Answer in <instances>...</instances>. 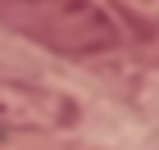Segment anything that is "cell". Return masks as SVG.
<instances>
[{"mask_svg":"<svg viewBox=\"0 0 159 150\" xmlns=\"http://www.w3.org/2000/svg\"><path fill=\"white\" fill-rule=\"evenodd\" d=\"M0 27L64 59H96L123 46V27L100 0H0Z\"/></svg>","mask_w":159,"mask_h":150,"instance_id":"cell-1","label":"cell"},{"mask_svg":"<svg viewBox=\"0 0 159 150\" xmlns=\"http://www.w3.org/2000/svg\"><path fill=\"white\" fill-rule=\"evenodd\" d=\"M82 123V105L55 87L0 73V132L9 137H50Z\"/></svg>","mask_w":159,"mask_h":150,"instance_id":"cell-2","label":"cell"},{"mask_svg":"<svg viewBox=\"0 0 159 150\" xmlns=\"http://www.w3.org/2000/svg\"><path fill=\"white\" fill-rule=\"evenodd\" d=\"M118 27L132 37V50H136V55L159 68V18H136V14H127V18H118Z\"/></svg>","mask_w":159,"mask_h":150,"instance_id":"cell-3","label":"cell"},{"mask_svg":"<svg viewBox=\"0 0 159 150\" xmlns=\"http://www.w3.org/2000/svg\"><path fill=\"white\" fill-rule=\"evenodd\" d=\"M0 150H96V146H64V141H23V137H9V141H0Z\"/></svg>","mask_w":159,"mask_h":150,"instance_id":"cell-4","label":"cell"}]
</instances>
